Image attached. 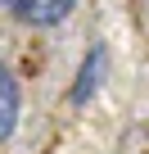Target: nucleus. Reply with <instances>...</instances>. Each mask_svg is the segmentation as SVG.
<instances>
[{
  "instance_id": "nucleus-2",
  "label": "nucleus",
  "mask_w": 149,
  "mask_h": 154,
  "mask_svg": "<svg viewBox=\"0 0 149 154\" xmlns=\"http://www.w3.org/2000/svg\"><path fill=\"white\" fill-rule=\"evenodd\" d=\"M104 68H109V54H104V45H95V50L86 54L82 72H77V86H72V104H86V100L95 95V86H100Z\"/></svg>"
},
{
  "instance_id": "nucleus-3",
  "label": "nucleus",
  "mask_w": 149,
  "mask_h": 154,
  "mask_svg": "<svg viewBox=\"0 0 149 154\" xmlns=\"http://www.w3.org/2000/svg\"><path fill=\"white\" fill-rule=\"evenodd\" d=\"M18 127V82H14V72L0 63V140H9Z\"/></svg>"
},
{
  "instance_id": "nucleus-1",
  "label": "nucleus",
  "mask_w": 149,
  "mask_h": 154,
  "mask_svg": "<svg viewBox=\"0 0 149 154\" xmlns=\"http://www.w3.org/2000/svg\"><path fill=\"white\" fill-rule=\"evenodd\" d=\"M77 0H5V9L27 27H59Z\"/></svg>"
}]
</instances>
